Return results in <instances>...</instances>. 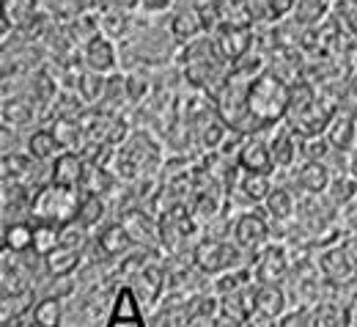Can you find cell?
<instances>
[{"instance_id": "cell-1", "label": "cell", "mask_w": 357, "mask_h": 327, "mask_svg": "<svg viewBox=\"0 0 357 327\" xmlns=\"http://www.w3.org/2000/svg\"><path fill=\"white\" fill-rule=\"evenodd\" d=\"M289 96H291V83H286L278 72L264 69L261 75L253 77L248 86V107L253 119L261 124V130H275L278 124L286 121L289 116Z\"/></svg>"}, {"instance_id": "cell-2", "label": "cell", "mask_w": 357, "mask_h": 327, "mask_svg": "<svg viewBox=\"0 0 357 327\" xmlns=\"http://www.w3.org/2000/svg\"><path fill=\"white\" fill-rule=\"evenodd\" d=\"M248 253L236 248V242L231 236L218 239V236H204L192 245L190 250V259H192V267L201 273V275H212V278H220L225 273L236 270V267H245L248 261H242Z\"/></svg>"}, {"instance_id": "cell-3", "label": "cell", "mask_w": 357, "mask_h": 327, "mask_svg": "<svg viewBox=\"0 0 357 327\" xmlns=\"http://www.w3.org/2000/svg\"><path fill=\"white\" fill-rule=\"evenodd\" d=\"M80 195L83 190H69V187H58L52 182L39 187L36 198H33V220H47V223H58L66 226L77 218V206H80Z\"/></svg>"}, {"instance_id": "cell-4", "label": "cell", "mask_w": 357, "mask_h": 327, "mask_svg": "<svg viewBox=\"0 0 357 327\" xmlns=\"http://www.w3.org/2000/svg\"><path fill=\"white\" fill-rule=\"evenodd\" d=\"M269 236H272V220L267 218V212H261V209H245L231 223V239L248 256H256L261 248H267L269 242H272Z\"/></svg>"}, {"instance_id": "cell-5", "label": "cell", "mask_w": 357, "mask_h": 327, "mask_svg": "<svg viewBox=\"0 0 357 327\" xmlns=\"http://www.w3.org/2000/svg\"><path fill=\"white\" fill-rule=\"evenodd\" d=\"M289 270H291L289 248L280 242H269L267 248H261L250 261V273H253L256 286H275L289 275Z\"/></svg>"}, {"instance_id": "cell-6", "label": "cell", "mask_w": 357, "mask_h": 327, "mask_svg": "<svg viewBox=\"0 0 357 327\" xmlns=\"http://www.w3.org/2000/svg\"><path fill=\"white\" fill-rule=\"evenodd\" d=\"M269 151H272L275 171H294L297 162L305 160V140L283 121L269 135Z\"/></svg>"}, {"instance_id": "cell-7", "label": "cell", "mask_w": 357, "mask_h": 327, "mask_svg": "<svg viewBox=\"0 0 357 327\" xmlns=\"http://www.w3.org/2000/svg\"><path fill=\"white\" fill-rule=\"evenodd\" d=\"M253 47V25H231L225 22L215 31V50L223 63H239L242 58L250 55Z\"/></svg>"}, {"instance_id": "cell-8", "label": "cell", "mask_w": 357, "mask_h": 327, "mask_svg": "<svg viewBox=\"0 0 357 327\" xmlns=\"http://www.w3.org/2000/svg\"><path fill=\"white\" fill-rule=\"evenodd\" d=\"M105 327H146L143 303L130 283L116 286V291L110 297V314H107Z\"/></svg>"}, {"instance_id": "cell-9", "label": "cell", "mask_w": 357, "mask_h": 327, "mask_svg": "<svg viewBox=\"0 0 357 327\" xmlns=\"http://www.w3.org/2000/svg\"><path fill=\"white\" fill-rule=\"evenodd\" d=\"M83 69L96 72L102 77L116 75L119 69V47L113 39H107L105 33H96L93 39H89L83 45Z\"/></svg>"}, {"instance_id": "cell-10", "label": "cell", "mask_w": 357, "mask_h": 327, "mask_svg": "<svg viewBox=\"0 0 357 327\" xmlns=\"http://www.w3.org/2000/svg\"><path fill=\"white\" fill-rule=\"evenodd\" d=\"M86 174H89V160L80 151H61L50 162V182L58 187L83 190Z\"/></svg>"}, {"instance_id": "cell-11", "label": "cell", "mask_w": 357, "mask_h": 327, "mask_svg": "<svg viewBox=\"0 0 357 327\" xmlns=\"http://www.w3.org/2000/svg\"><path fill=\"white\" fill-rule=\"evenodd\" d=\"M236 165L242 174H272L275 162H272V151H269V140L261 135H248L239 154H236Z\"/></svg>"}, {"instance_id": "cell-12", "label": "cell", "mask_w": 357, "mask_h": 327, "mask_svg": "<svg viewBox=\"0 0 357 327\" xmlns=\"http://www.w3.org/2000/svg\"><path fill=\"white\" fill-rule=\"evenodd\" d=\"M93 245H96V250L105 256V259H127L130 253H132L135 248V239L132 234L127 231V226L119 220V223H105L96 236H93Z\"/></svg>"}, {"instance_id": "cell-13", "label": "cell", "mask_w": 357, "mask_h": 327, "mask_svg": "<svg viewBox=\"0 0 357 327\" xmlns=\"http://www.w3.org/2000/svg\"><path fill=\"white\" fill-rule=\"evenodd\" d=\"M291 176H294V185H297L300 192H308V195H324L335 174H333L324 162L303 160V162L291 171Z\"/></svg>"}, {"instance_id": "cell-14", "label": "cell", "mask_w": 357, "mask_h": 327, "mask_svg": "<svg viewBox=\"0 0 357 327\" xmlns=\"http://www.w3.org/2000/svg\"><path fill=\"white\" fill-rule=\"evenodd\" d=\"M324 138H327V143L338 154H347L349 157L357 149V116L355 113H335V119L330 121Z\"/></svg>"}, {"instance_id": "cell-15", "label": "cell", "mask_w": 357, "mask_h": 327, "mask_svg": "<svg viewBox=\"0 0 357 327\" xmlns=\"http://www.w3.org/2000/svg\"><path fill=\"white\" fill-rule=\"evenodd\" d=\"M168 33L176 39V45H190L204 33V22H201V11L198 6H187V8H178L174 11L171 22H168Z\"/></svg>"}, {"instance_id": "cell-16", "label": "cell", "mask_w": 357, "mask_h": 327, "mask_svg": "<svg viewBox=\"0 0 357 327\" xmlns=\"http://www.w3.org/2000/svg\"><path fill=\"white\" fill-rule=\"evenodd\" d=\"M319 270H321L324 280L338 283V286H344V283H349V280L357 278L352 264H349V259H347V253H344V245L324 248L321 256H319Z\"/></svg>"}, {"instance_id": "cell-17", "label": "cell", "mask_w": 357, "mask_h": 327, "mask_svg": "<svg viewBox=\"0 0 357 327\" xmlns=\"http://www.w3.org/2000/svg\"><path fill=\"white\" fill-rule=\"evenodd\" d=\"M272 187H275L272 176H267V174H242L236 187L231 190V195H242L248 209H259V206H264Z\"/></svg>"}, {"instance_id": "cell-18", "label": "cell", "mask_w": 357, "mask_h": 327, "mask_svg": "<svg viewBox=\"0 0 357 327\" xmlns=\"http://www.w3.org/2000/svg\"><path fill=\"white\" fill-rule=\"evenodd\" d=\"M256 314L264 319H280L289 314V294L280 283L256 286Z\"/></svg>"}, {"instance_id": "cell-19", "label": "cell", "mask_w": 357, "mask_h": 327, "mask_svg": "<svg viewBox=\"0 0 357 327\" xmlns=\"http://www.w3.org/2000/svg\"><path fill=\"white\" fill-rule=\"evenodd\" d=\"M261 209L267 212L269 220H275V223H289V220H294V215H297L300 204H297V195H294L289 187L275 185L272 187V192L267 195V201H264V206H261Z\"/></svg>"}, {"instance_id": "cell-20", "label": "cell", "mask_w": 357, "mask_h": 327, "mask_svg": "<svg viewBox=\"0 0 357 327\" xmlns=\"http://www.w3.org/2000/svg\"><path fill=\"white\" fill-rule=\"evenodd\" d=\"M80 264H83V250L63 248V245H58L50 256L42 259V267L47 270L50 278H69L80 270Z\"/></svg>"}, {"instance_id": "cell-21", "label": "cell", "mask_w": 357, "mask_h": 327, "mask_svg": "<svg viewBox=\"0 0 357 327\" xmlns=\"http://www.w3.org/2000/svg\"><path fill=\"white\" fill-rule=\"evenodd\" d=\"M25 151H28L36 162H52V160H55L61 151H66V149L61 146V140H58L52 127H39V130H33V132L28 135Z\"/></svg>"}, {"instance_id": "cell-22", "label": "cell", "mask_w": 357, "mask_h": 327, "mask_svg": "<svg viewBox=\"0 0 357 327\" xmlns=\"http://www.w3.org/2000/svg\"><path fill=\"white\" fill-rule=\"evenodd\" d=\"M107 212H110V206H107L105 195H99V192H83V195H80V206H77L75 223H80V226L89 229V231H96V229L105 226Z\"/></svg>"}, {"instance_id": "cell-23", "label": "cell", "mask_w": 357, "mask_h": 327, "mask_svg": "<svg viewBox=\"0 0 357 327\" xmlns=\"http://www.w3.org/2000/svg\"><path fill=\"white\" fill-rule=\"evenodd\" d=\"M3 250L22 256L33 250V223L28 220H11L3 223Z\"/></svg>"}, {"instance_id": "cell-24", "label": "cell", "mask_w": 357, "mask_h": 327, "mask_svg": "<svg viewBox=\"0 0 357 327\" xmlns=\"http://www.w3.org/2000/svg\"><path fill=\"white\" fill-rule=\"evenodd\" d=\"M31 322H33L36 327H63V322H66V311H63L61 297L47 294V297H42V300H36L33 308H31Z\"/></svg>"}, {"instance_id": "cell-25", "label": "cell", "mask_w": 357, "mask_h": 327, "mask_svg": "<svg viewBox=\"0 0 357 327\" xmlns=\"http://www.w3.org/2000/svg\"><path fill=\"white\" fill-rule=\"evenodd\" d=\"M333 209H344L347 204H352L357 198V179H352L349 174H335L333 176V182L327 187V192L321 195Z\"/></svg>"}, {"instance_id": "cell-26", "label": "cell", "mask_w": 357, "mask_h": 327, "mask_svg": "<svg viewBox=\"0 0 357 327\" xmlns=\"http://www.w3.org/2000/svg\"><path fill=\"white\" fill-rule=\"evenodd\" d=\"M75 93L80 96V102L93 105V102L105 99V93H107V77L83 69V72H77V77H75Z\"/></svg>"}, {"instance_id": "cell-27", "label": "cell", "mask_w": 357, "mask_h": 327, "mask_svg": "<svg viewBox=\"0 0 357 327\" xmlns=\"http://www.w3.org/2000/svg\"><path fill=\"white\" fill-rule=\"evenodd\" d=\"M33 119H36L33 102H25V99H3V127L22 130V127H31Z\"/></svg>"}, {"instance_id": "cell-28", "label": "cell", "mask_w": 357, "mask_h": 327, "mask_svg": "<svg viewBox=\"0 0 357 327\" xmlns=\"http://www.w3.org/2000/svg\"><path fill=\"white\" fill-rule=\"evenodd\" d=\"M61 229L58 223H47V220H36L33 223V253L39 259L50 256L58 245H61Z\"/></svg>"}, {"instance_id": "cell-29", "label": "cell", "mask_w": 357, "mask_h": 327, "mask_svg": "<svg viewBox=\"0 0 357 327\" xmlns=\"http://www.w3.org/2000/svg\"><path fill=\"white\" fill-rule=\"evenodd\" d=\"M99 20H102V33L107 36V39H124L127 33H130V28H132V20H130V14L127 11H119V8H105L102 14H99Z\"/></svg>"}, {"instance_id": "cell-30", "label": "cell", "mask_w": 357, "mask_h": 327, "mask_svg": "<svg viewBox=\"0 0 357 327\" xmlns=\"http://www.w3.org/2000/svg\"><path fill=\"white\" fill-rule=\"evenodd\" d=\"M330 14V0H297L294 22L300 25H319Z\"/></svg>"}, {"instance_id": "cell-31", "label": "cell", "mask_w": 357, "mask_h": 327, "mask_svg": "<svg viewBox=\"0 0 357 327\" xmlns=\"http://www.w3.org/2000/svg\"><path fill=\"white\" fill-rule=\"evenodd\" d=\"M316 327H352V314L338 303H324L316 311Z\"/></svg>"}, {"instance_id": "cell-32", "label": "cell", "mask_w": 357, "mask_h": 327, "mask_svg": "<svg viewBox=\"0 0 357 327\" xmlns=\"http://www.w3.org/2000/svg\"><path fill=\"white\" fill-rule=\"evenodd\" d=\"M124 89H127V99L137 105L151 91V80L143 72H130V75H124Z\"/></svg>"}, {"instance_id": "cell-33", "label": "cell", "mask_w": 357, "mask_h": 327, "mask_svg": "<svg viewBox=\"0 0 357 327\" xmlns=\"http://www.w3.org/2000/svg\"><path fill=\"white\" fill-rule=\"evenodd\" d=\"M278 327H316V311H308V308L289 311L286 317H280Z\"/></svg>"}, {"instance_id": "cell-34", "label": "cell", "mask_w": 357, "mask_h": 327, "mask_svg": "<svg viewBox=\"0 0 357 327\" xmlns=\"http://www.w3.org/2000/svg\"><path fill=\"white\" fill-rule=\"evenodd\" d=\"M176 0H140V11L146 17H160V14H168L174 11Z\"/></svg>"}, {"instance_id": "cell-35", "label": "cell", "mask_w": 357, "mask_h": 327, "mask_svg": "<svg viewBox=\"0 0 357 327\" xmlns=\"http://www.w3.org/2000/svg\"><path fill=\"white\" fill-rule=\"evenodd\" d=\"M338 215H341L344 229H347L349 234H357V198L352 201V204H347V206H344Z\"/></svg>"}, {"instance_id": "cell-36", "label": "cell", "mask_w": 357, "mask_h": 327, "mask_svg": "<svg viewBox=\"0 0 357 327\" xmlns=\"http://www.w3.org/2000/svg\"><path fill=\"white\" fill-rule=\"evenodd\" d=\"M344 253H347V259H349V264H352V270L357 275V234H349L344 239Z\"/></svg>"}, {"instance_id": "cell-37", "label": "cell", "mask_w": 357, "mask_h": 327, "mask_svg": "<svg viewBox=\"0 0 357 327\" xmlns=\"http://www.w3.org/2000/svg\"><path fill=\"white\" fill-rule=\"evenodd\" d=\"M107 8H119V11H140V0H107Z\"/></svg>"}, {"instance_id": "cell-38", "label": "cell", "mask_w": 357, "mask_h": 327, "mask_svg": "<svg viewBox=\"0 0 357 327\" xmlns=\"http://www.w3.org/2000/svg\"><path fill=\"white\" fill-rule=\"evenodd\" d=\"M344 28H347L349 36L357 39V6H349V14L344 17Z\"/></svg>"}, {"instance_id": "cell-39", "label": "cell", "mask_w": 357, "mask_h": 327, "mask_svg": "<svg viewBox=\"0 0 357 327\" xmlns=\"http://www.w3.org/2000/svg\"><path fill=\"white\" fill-rule=\"evenodd\" d=\"M352 327H357V314L352 317Z\"/></svg>"}, {"instance_id": "cell-40", "label": "cell", "mask_w": 357, "mask_h": 327, "mask_svg": "<svg viewBox=\"0 0 357 327\" xmlns=\"http://www.w3.org/2000/svg\"><path fill=\"white\" fill-rule=\"evenodd\" d=\"M355 66H357V52H355Z\"/></svg>"}]
</instances>
